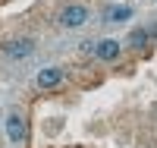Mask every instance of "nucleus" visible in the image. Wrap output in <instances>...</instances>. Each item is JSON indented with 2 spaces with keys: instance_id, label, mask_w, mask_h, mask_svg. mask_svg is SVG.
Here are the masks:
<instances>
[{
  "instance_id": "obj_1",
  "label": "nucleus",
  "mask_w": 157,
  "mask_h": 148,
  "mask_svg": "<svg viewBox=\"0 0 157 148\" xmlns=\"http://www.w3.org/2000/svg\"><path fill=\"white\" fill-rule=\"evenodd\" d=\"M60 29H78V25H85L88 22V6H82V3H69V6H63V13H60Z\"/></svg>"
},
{
  "instance_id": "obj_2",
  "label": "nucleus",
  "mask_w": 157,
  "mask_h": 148,
  "mask_svg": "<svg viewBox=\"0 0 157 148\" xmlns=\"http://www.w3.org/2000/svg\"><path fill=\"white\" fill-rule=\"evenodd\" d=\"M32 54H35V41H29V38H10L3 44V57L6 60H29Z\"/></svg>"
},
{
  "instance_id": "obj_3",
  "label": "nucleus",
  "mask_w": 157,
  "mask_h": 148,
  "mask_svg": "<svg viewBox=\"0 0 157 148\" xmlns=\"http://www.w3.org/2000/svg\"><path fill=\"white\" fill-rule=\"evenodd\" d=\"M35 82H38V88H60L63 85V70L60 66H44V70H38Z\"/></svg>"
},
{
  "instance_id": "obj_4",
  "label": "nucleus",
  "mask_w": 157,
  "mask_h": 148,
  "mask_svg": "<svg viewBox=\"0 0 157 148\" xmlns=\"http://www.w3.org/2000/svg\"><path fill=\"white\" fill-rule=\"evenodd\" d=\"M6 136H10L13 145L25 142V120H22V114H10L6 117Z\"/></svg>"
},
{
  "instance_id": "obj_5",
  "label": "nucleus",
  "mask_w": 157,
  "mask_h": 148,
  "mask_svg": "<svg viewBox=\"0 0 157 148\" xmlns=\"http://www.w3.org/2000/svg\"><path fill=\"white\" fill-rule=\"evenodd\" d=\"M120 50H123V44H120V41H113V38H104V41H98L94 57H98V60H104V63H110V60L120 57Z\"/></svg>"
},
{
  "instance_id": "obj_6",
  "label": "nucleus",
  "mask_w": 157,
  "mask_h": 148,
  "mask_svg": "<svg viewBox=\"0 0 157 148\" xmlns=\"http://www.w3.org/2000/svg\"><path fill=\"white\" fill-rule=\"evenodd\" d=\"M148 41H151V35H148V29H135L132 35H129V47H135V50H145L148 47Z\"/></svg>"
},
{
  "instance_id": "obj_7",
  "label": "nucleus",
  "mask_w": 157,
  "mask_h": 148,
  "mask_svg": "<svg viewBox=\"0 0 157 148\" xmlns=\"http://www.w3.org/2000/svg\"><path fill=\"white\" fill-rule=\"evenodd\" d=\"M107 19H110V22H126V19H132V6H110V10H107Z\"/></svg>"
}]
</instances>
